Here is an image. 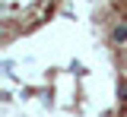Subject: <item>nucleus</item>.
<instances>
[{
	"mask_svg": "<svg viewBox=\"0 0 127 117\" xmlns=\"http://www.w3.org/2000/svg\"><path fill=\"white\" fill-rule=\"evenodd\" d=\"M111 41H114V44H124V41H127V22H118V25H114Z\"/></svg>",
	"mask_w": 127,
	"mask_h": 117,
	"instance_id": "f257e3e1",
	"label": "nucleus"
}]
</instances>
